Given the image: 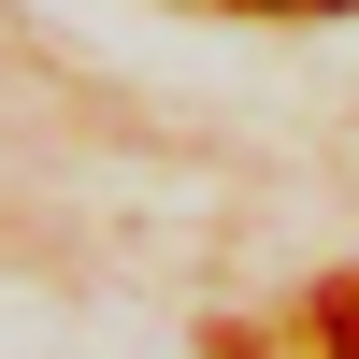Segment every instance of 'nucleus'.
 I'll return each instance as SVG.
<instances>
[{
	"mask_svg": "<svg viewBox=\"0 0 359 359\" xmlns=\"http://www.w3.org/2000/svg\"><path fill=\"white\" fill-rule=\"evenodd\" d=\"M345 345H359V316H345Z\"/></svg>",
	"mask_w": 359,
	"mask_h": 359,
	"instance_id": "nucleus-1",
	"label": "nucleus"
}]
</instances>
